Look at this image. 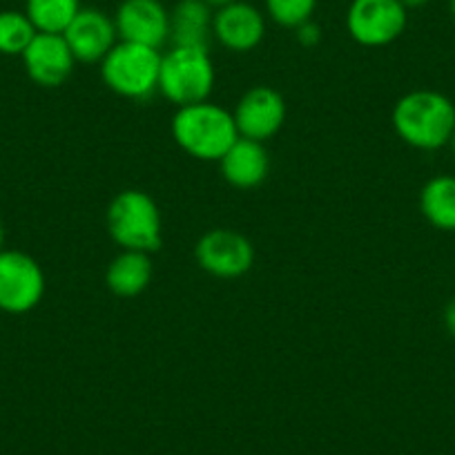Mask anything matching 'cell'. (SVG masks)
I'll return each instance as SVG.
<instances>
[{
	"instance_id": "27",
	"label": "cell",
	"mask_w": 455,
	"mask_h": 455,
	"mask_svg": "<svg viewBox=\"0 0 455 455\" xmlns=\"http://www.w3.org/2000/svg\"><path fill=\"white\" fill-rule=\"evenodd\" d=\"M449 146H451V150H453V152H455V130H453V137H451Z\"/></svg>"
},
{
	"instance_id": "7",
	"label": "cell",
	"mask_w": 455,
	"mask_h": 455,
	"mask_svg": "<svg viewBox=\"0 0 455 455\" xmlns=\"http://www.w3.org/2000/svg\"><path fill=\"white\" fill-rule=\"evenodd\" d=\"M45 295V273L23 251L0 252V310L23 315L36 308Z\"/></svg>"
},
{
	"instance_id": "16",
	"label": "cell",
	"mask_w": 455,
	"mask_h": 455,
	"mask_svg": "<svg viewBox=\"0 0 455 455\" xmlns=\"http://www.w3.org/2000/svg\"><path fill=\"white\" fill-rule=\"evenodd\" d=\"M155 266L148 252L121 251L105 270V283L116 297H137L150 286Z\"/></svg>"
},
{
	"instance_id": "17",
	"label": "cell",
	"mask_w": 455,
	"mask_h": 455,
	"mask_svg": "<svg viewBox=\"0 0 455 455\" xmlns=\"http://www.w3.org/2000/svg\"><path fill=\"white\" fill-rule=\"evenodd\" d=\"M419 210L437 230L455 233V177L437 174L419 190Z\"/></svg>"
},
{
	"instance_id": "25",
	"label": "cell",
	"mask_w": 455,
	"mask_h": 455,
	"mask_svg": "<svg viewBox=\"0 0 455 455\" xmlns=\"http://www.w3.org/2000/svg\"><path fill=\"white\" fill-rule=\"evenodd\" d=\"M5 251V228L0 223V252Z\"/></svg>"
},
{
	"instance_id": "13",
	"label": "cell",
	"mask_w": 455,
	"mask_h": 455,
	"mask_svg": "<svg viewBox=\"0 0 455 455\" xmlns=\"http://www.w3.org/2000/svg\"><path fill=\"white\" fill-rule=\"evenodd\" d=\"M20 59L28 76L41 87H60L72 76L76 65L63 34L38 32Z\"/></svg>"
},
{
	"instance_id": "23",
	"label": "cell",
	"mask_w": 455,
	"mask_h": 455,
	"mask_svg": "<svg viewBox=\"0 0 455 455\" xmlns=\"http://www.w3.org/2000/svg\"><path fill=\"white\" fill-rule=\"evenodd\" d=\"M400 3L406 7V10H418V7L428 5L431 0H400Z\"/></svg>"
},
{
	"instance_id": "19",
	"label": "cell",
	"mask_w": 455,
	"mask_h": 455,
	"mask_svg": "<svg viewBox=\"0 0 455 455\" xmlns=\"http://www.w3.org/2000/svg\"><path fill=\"white\" fill-rule=\"evenodd\" d=\"M36 34V28L25 12H0V54L23 56Z\"/></svg>"
},
{
	"instance_id": "3",
	"label": "cell",
	"mask_w": 455,
	"mask_h": 455,
	"mask_svg": "<svg viewBox=\"0 0 455 455\" xmlns=\"http://www.w3.org/2000/svg\"><path fill=\"white\" fill-rule=\"evenodd\" d=\"M109 237L121 251L155 252L164 242V223L156 201L148 192L124 190L108 205Z\"/></svg>"
},
{
	"instance_id": "4",
	"label": "cell",
	"mask_w": 455,
	"mask_h": 455,
	"mask_svg": "<svg viewBox=\"0 0 455 455\" xmlns=\"http://www.w3.org/2000/svg\"><path fill=\"white\" fill-rule=\"evenodd\" d=\"M161 52L137 43L119 41L100 60L103 83L124 99H150L159 90Z\"/></svg>"
},
{
	"instance_id": "5",
	"label": "cell",
	"mask_w": 455,
	"mask_h": 455,
	"mask_svg": "<svg viewBox=\"0 0 455 455\" xmlns=\"http://www.w3.org/2000/svg\"><path fill=\"white\" fill-rule=\"evenodd\" d=\"M214 87V65L205 47L172 45L168 54H161L159 92L174 103L183 105L208 100Z\"/></svg>"
},
{
	"instance_id": "21",
	"label": "cell",
	"mask_w": 455,
	"mask_h": 455,
	"mask_svg": "<svg viewBox=\"0 0 455 455\" xmlns=\"http://www.w3.org/2000/svg\"><path fill=\"white\" fill-rule=\"evenodd\" d=\"M295 36L301 47H315L322 41V28H319L317 23H313V20H308V23L299 25V28L295 29Z\"/></svg>"
},
{
	"instance_id": "20",
	"label": "cell",
	"mask_w": 455,
	"mask_h": 455,
	"mask_svg": "<svg viewBox=\"0 0 455 455\" xmlns=\"http://www.w3.org/2000/svg\"><path fill=\"white\" fill-rule=\"evenodd\" d=\"M319 0H266V14L279 28L297 29L313 20Z\"/></svg>"
},
{
	"instance_id": "11",
	"label": "cell",
	"mask_w": 455,
	"mask_h": 455,
	"mask_svg": "<svg viewBox=\"0 0 455 455\" xmlns=\"http://www.w3.org/2000/svg\"><path fill=\"white\" fill-rule=\"evenodd\" d=\"M266 36V19L246 0L223 5L212 16V38L235 54H246L259 47Z\"/></svg>"
},
{
	"instance_id": "2",
	"label": "cell",
	"mask_w": 455,
	"mask_h": 455,
	"mask_svg": "<svg viewBox=\"0 0 455 455\" xmlns=\"http://www.w3.org/2000/svg\"><path fill=\"white\" fill-rule=\"evenodd\" d=\"M172 139L196 161H217L239 139L233 112L210 100L183 105L172 116Z\"/></svg>"
},
{
	"instance_id": "18",
	"label": "cell",
	"mask_w": 455,
	"mask_h": 455,
	"mask_svg": "<svg viewBox=\"0 0 455 455\" xmlns=\"http://www.w3.org/2000/svg\"><path fill=\"white\" fill-rule=\"evenodd\" d=\"M81 10V0H25V14L41 34H65Z\"/></svg>"
},
{
	"instance_id": "10",
	"label": "cell",
	"mask_w": 455,
	"mask_h": 455,
	"mask_svg": "<svg viewBox=\"0 0 455 455\" xmlns=\"http://www.w3.org/2000/svg\"><path fill=\"white\" fill-rule=\"evenodd\" d=\"M119 41L161 50L170 41V12L161 0H124L112 16Z\"/></svg>"
},
{
	"instance_id": "6",
	"label": "cell",
	"mask_w": 455,
	"mask_h": 455,
	"mask_svg": "<svg viewBox=\"0 0 455 455\" xmlns=\"http://www.w3.org/2000/svg\"><path fill=\"white\" fill-rule=\"evenodd\" d=\"M409 23V10L400 0H351L347 32L357 45L384 47L395 43Z\"/></svg>"
},
{
	"instance_id": "8",
	"label": "cell",
	"mask_w": 455,
	"mask_h": 455,
	"mask_svg": "<svg viewBox=\"0 0 455 455\" xmlns=\"http://www.w3.org/2000/svg\"><path fill=\"white\" fill-rule=\"evenodd\" d=\"M201 270L219 279H237L255 264V248L251 239L230 228L208 230L195 246Z\"/></svg>"
},
{
	"instance_id": "1",
	"label": "cell",
	"mask_w": 455,
	"mask_h": 455,
	"mask_svg": "<svg viewBox=\"0 0 455 455\" xmlns=\"http://www.w3.org/2000/svg\"><path fill=\"white\" fill-rule=\"evenodd\" d=\"M395 134L415 150L433 152L449 146L455 130V105L435 90H415L393 108Z\"/></svg>"
},
{
	"instance_id": "15",
	"label": "cell",
	"mask_w": 455,
	"mask_h": 455,
	"mask_svg": "<svg viewBox=\"0 0 455 455\" xmlns=\"http://www.w3.org/2000/svg\"><path fill=\"white\" fill-rule=\"evenodd\" d=\"M212 7L205 0H179L170 12V41L179 47H205L212 38Z\"/></svg>"
},
{
	"instance_id": "14",
	"label": "cell",
	"mask_w": 455,
	"mask_h": 455,
	"mask_svg": "<svg viewBox=\"0 0 455 455\" xmlns=\"http://www.w3.org/2000/svg\"><path fill=\"white\" fill-rule=\"evenodd\" d=\"M219 170H221V177L233 188L252 190L268 177L270 156L264 143L239 137L233 148L219 159Z\"/></svg>"
},
{
	"instance_id": "26",
	"label": "cell",
	"mask_w": 455,
	"mask_h": 455,
	"mask_svg": "<svg viewBox=\"0 0 455 455\" xmlns=\"http://www.w3.org/2000/svg\"><path fill=\"white\" fill-rule=\"evenodd\" d=\"M449 10H451V16H453V20H455V0H451L449 3Z\"/></svg>"
},
{
	"instance_id": "9",
	"label": "cell",
	"mask_w": 455,
	"mask_h": 455,
	"mask_svg": "<svg viewBox=\"0 0 455 455\" xmlns=\"http://www.w3.org/2000/svg\"><path fill=\"white\" fill-rule=\"evenodd\" d=\"M233 116L239 137L264 143L273 139L286 124V100L275 87H251L239 99Z\"/></svg>"
},
{
	"instance_id": "12",
	"label": "cell",
	"mask_w": 455,
	"mask_h": 455,
	"mask_svg": "<svg viewBox=\"0 0 455 455\" xmlns=\"http://www.w3.org/2000/svg\"><path fill=\"white\" fill-rule=\"evenodd\" d=\"M63 36L76 63H100L119 43L114 19L96 7H83Z\"/></svg>"
},
{
	"instance_id": "24",
	"label": "cell",
	"mask_w": 455,
	"mask_h": 455,
	"mask_svg": "<svg viewBox=\"0 0 455 455\" xmlns=\"http://www.w3.org/2000/svg\"><path fill=\"white\" fill-rule=\"evenodd\" d=\"M205 3H208V5L212 7V10H219V7L230 5V3H235V0H205Z\"/></svg>"
},
{
	"instance_id": "22",
	"label": "cell",
	"mask_w": 455,
	"mask_h": 455,
	"mask_svg": "<svg viewBox=\"0 0 455 455\" xmlns=\"http://www.w3.org/2000/svg\"><path fill=\"white\" fill-rule=\"evenodd\" d=\"M442 319H444V328L449 331V335L455 337V297H451L449 304L444 306V315H442Z\"/></svg>"
}]
</instances>
